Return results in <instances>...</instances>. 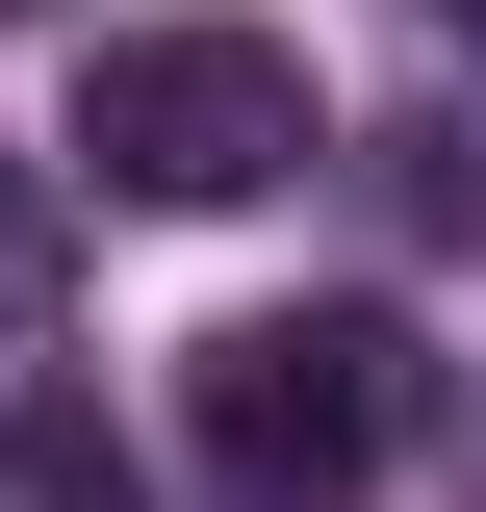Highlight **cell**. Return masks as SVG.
<instances>
[{
    "label": "cell",
    "instance_id": "obj_3",
    "mask_svg": "<svg viewBox=\"0 0 486 512\" xmlns=\"http://www.w3.org/2000/svg\"><path fill=\"white\" fill-rule=\"evenodd\" d=\"M0 512H128V436L77 384H0Z\"/></svg>",
    "mask_w": 486,
    "mask_h": 512
},
{
    "label": "cell",
    "instance_id": "obj_1",
    "mask_svg": "<svg viewBox=\"0 0 486 512\" xmlns=\"http://www.w3.org/2000/svg\"><path fill=\"white\" fill-rule=\"evenodd\" d=\"M180 436L231 512H359L384 461H410V333L384 308H231L180 359Z\"/></svg>",
    "mask_w": 486,
    "mask_h": 512
},
{
    "label": "cell",
    "instance_id": "obj_4",
    "mask_svg": "<svg viewBox=\"0 0 486 512\" xmlns=\"http://www.w3.org/2000/svg\"><path fill=\"white\" fill-rule=\"evenodd\" d=\"M52 256H77V205H52V180H26V154H0V333L52 308Z\"/></svg>",
    "mask_w": 486,
    "mask_h": 512
},
{
    "label": "cell",
    "instance_id": "obj_2",
    "mask_svg": "<svg viewBox=\"0 0 486 512\" xmlns=\"http://www.w3.org/2000/svg\"><path fill=\"white\" fill-rule=\"evenodd\" d=\"M77 154H103V205H256V180H307V52L282 26H103L77 52Z\"/></svg>",
    "mask_w": 486,
    "mask_h": 512
},
{
    "label": "cell",
    "instance_id": "obj_5",
    "mask_svg": "<svg viewBox=\"0 0 486 512\" xmlns=\"http://www.w3.org/2000/svg\"><path fill=\"white\" fill-rule=\"evenodd\" d=\"M461 52H486V0H461Z\"/></svg>",
    "mask_w": 486,
    "mask_h": 512
},
{
    "label": "cell",
    "instance_id": "obj_6",
    "mask_svg": "<svg viewBox=\"0 0 486 512\" xmlns=\"http://www.w3.org/2000/svg\"><path fill=\"white\" fill-rule=\"evenodd\" d=\"M0 26H26V0H0Z\"/></svg>",
    "mask_w": 486,
    "mask_h": 512
}]
</instances>
